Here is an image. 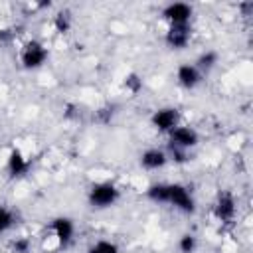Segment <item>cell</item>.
Returning a JSON list of instances; mask_svg holds the SVG:
<instances>
[{"instance_id": "6da1fadb", "label": "cell", "mask_w": 253, "mask_h": 253, "mask_svg": "<svg viewBox=\"0 0 253 253\" xmlns=\"http://www.w3.org/2000/svg\"><path fill=\"white\" fill-rule=\"evenodd\" d=\"M117 198H119V190L109 182L95 184L89 190V204L93 208H109L117 202Z\"/></svg>"}, {"instance_id": "7a4b0ae2", "label": "cell", "mask_w": 253, "mask_h": 253, "mask_svg": "<svg viewBox=\"0 0 253 253\" xmlns=\"http://www.w3.org/2000/svg\"><path fill=\"white\" fill-rule=\"evenodd\" d=\"M166 204H172L174 208L186 211V213H192L196 210L194 206V198L190 196V192L180 186V184H168V198H166Z\"/></svg>"}, {"instance_id": "3957f363", "label": "cell", "mask_w": 253, "mask_h": 253, "mask_svg": "<svg viewBox=\"0 0 253 253\" xmlns=\"http://www.w3.org/2000/svg\"><path fill=\"white\" fill-rule=\"evenodd\" d=\"M45 57H47V51H45V47L40 42H28L24 51H22V63L28 69L40 67L45 61Z\"/></svg>"}, {"instance_id": "277c9868", "label": "cell", "mask_w": 253, "mask_h": 253, "mask_svg": "<svg viewBox=\"0 0 253 253\" xmlns=\"http://www.w3.org/2000/svg\"><path fill=\"white\" fill-rule=\"evenodd\" d=\"M190 38H192V30L188 24H170V28L166 32V43L174 49L186 47Z\"/></svg>"}, {"instance_id": "5b68a950", "label": "cell", "mask_w": 253, "mask_h": 253, "mask_svg": "<svg viewBox=\"0 0 253 253\" xmlns=\"http://www.w3.org/2000/svg\"><path fill=\"white\" fill-rule=\"evenodd\" d=\"M198 144V134L190 126H176L170 130V146H176L180 150H186L190 146Z\"/></svg>"}, {"instance_id": "8992f818", "label": "cell", "mask_w": 253, "mask_h": 253, "mask_svg": "<svg viewBox=\"0 0 253 253\" xmlns=\"http://www.w3.org/2000/svg\"><path fill=\"white\" fill-rule=\"evenodd\" d=\"M213 211H215V217L219 221H231L233 215H235V200L229 192H221L215 200V206H213Z\"/></svg>"}, {"instance_id": "52a82bcc", "label": "cell", "mask_w": 253, "mask_h": 253, "mask_svg": "<svg viewBox=\"0 0 253 253\" xmlns=\"http://www.w3.org/2000/svg\"><path fill=\"white\" fill-rule=\"evenodd\" d=\"M162 14L170 24H188L192 16V8L184 2H174V4H168Z\"/></svg>"}, {"instance_id": "ba28073f", "label": "cell", "mask_w": 253, "mask_h": 253, "mask_svg": "<svg viewBox=\"0 0 253 253\" xmlns=\"http://www.w3.org/2000/svg\"><path fill=\"white\" fill-rule=\"evenodd\" d=\"M176 123H178V113H176V109H160V111H156V113L152 115V125H154L158 130H162V132L176 128Z\"/></svg>"}, {"instance_id": "9c48e42d", "label": "cell", "mask_w": 253, "mask_h": 253, "mask_svg": "<svg viewBox=\"0 0 253 253\" xmlns=\"http://www.w3.org/2000/svg\"><path fill=\"white\" fill-rule=\"evenodd\" d=\"M178 81L186 89H194L200 83V69L196 65H180L178 67Z\"/></svg>"}, {"instance_id": "30bf717a", "label": "cell", "mask_w": 253, "mask_h": 253, "mask_svg": "<svg viewBox=\"0 0 253 253\" xmlns=\"http://www.w3.org/2000/svg\"><path fill=\"white\" fill-rule=\"evenodd\" d=\"M53 233H55V237H57V241L59 243H69L71 241V237H73V231H75V227H73V221L71 219H67V217H57L55 221H53Z\"/></svg>"}, {"instance_id": "8fae6325", "label": "cell", "mask_w": 253, "mask_h": 253, "mask_svg": "<svg viewBox=\"0 0 253 253\" xmlns=\"http://www.w3.org/2000/svg\"><path fill=\"white\" fill-rule=\"evenodd\" d=\"M166 154L162 152V150H158V148H152V150H146L142 156H140V164L144 166V168H148V170H158V168H162L164 164H166Z\"/></svg>"}, {"instance_id": "7c38bea8", "label": "cell", "mask_w": 253, "mask_h": 253, "mask_svg": "<svg viewBox=\"0 0 253 253\" xmlns=\"http://www.w3.org/2000/svg\"><path fill=\"white\" fill-rule=\"evenodd\" d=\"M28 166L30 162L26 160V156L20 152V150H12L10 156H8V170L12 176H22L28 172Z\"/></svg>"}, {"instance_id": "4fadbf2b", "label": "cell", "mask_w": 253, "mask_h": 253, "mask_svg": "<svg viewBox=\"0 0 253 253\" xmlns=\"http://www.w3.org/2000/svg\"><path fill=\"white\" fill-rule=\"evenodd\" d=\"M146 196L152 200V202H160V204H166V198H168V184H154L146 190Z\"/></svg>"}, {"instance_id": "5bb4252c", "label": "cell", "mask_w": 253, "mask_h": 253, "mask_svg": "<svg viewBox=\"0 0 253 253\" xmlns=\"http://www.w3.org/2000/svg\"><path fill=\"white\" fill-rule=\"evenodd\" d=\"M53 26L61 34L69 32V28H71V16H69V12H57V16L53 18Z\"/></svg>"}, {"instance_id": "9a60e30c", "label": "cell", "mask_w": 253, "mask_h": 253, "mask_svg": "<svg viewBox=\"0 0 253 253\" xmlns=\"http://www.w3.org/2000/svg\"><path fill=\"white\" fill-rule=\"evenodd\" d=\"M217 63V53L215 51H206L198 57V69H211L213 65Z\"/></svg>"}, {"instance_id": "2e32d148", "label": "cell", "mask_w": 253, "mask_h": 253, "mask_svg": "<svg viewBox=\"0 0 253 253\" xmlns=\"http://www.w3.org/2000/svg\"><path fill=\"white\" fill-rule=\"evenodd\" d=\"M89 253H119V247L115 243H111V241H97L89 249Z\"/></svg>"}, {"instance_id": "e0dca14e", "label": "cell", "mask_w": 253, "mask_h": 253, "mask_svg": "<svg viewBox=\"0 0 253 253\" xmlns=\"http://www.w3.org/2000/svg\"><path fill=\"white\" fill-rule=\"evenodd\" d=\"M14 223V215L10 213V210H6L4 206H0V233L8 231Z\"/></svg>"}, {"instance_id": "ac0fdd59", "label": "cell", "mask_w": 253, "mask_h": 253, "mask_svg": "<svg viewBox=\"0 0 253 253\" xmlns=\"http://www.w3.org/2000/svg\"><path fill=\"white\" fill-rule=\"evenodd\" d=\"M178 247H180L182 253H194V249H196V237L190 235V233L188 235H182Z\"/></svg>"}, {"instance_id": "d6986e66", "label": "cell", "mask_w": 253, "mask_h": 253, "mask_svg": "<svg viewBox=\"0 0 253 253\" xmlns=\"http://www.w3.org/2000/svg\"><path fill=\"white\" fill-rule=\"evenodd\" d=\"M125 87L134 95V93H138L140 91V87H142V81L138 79V75H134V73H130V75H126L125 77Z\"/></svg>"}, {"instance_id": "ffe728a7", "label": "cell", "mask_w": 253, "mask_h": 253, "mask_svg": "<svg viewBox=\"0 0 253 253\" xmlns=\"http://www.w3.org/2000/svg\"><path fill=\"white\" fill-rule=\"evenodd\" d=\"M12 249H14V253H28L30 251V239H26V237L16 239L12 243Z\"/></svg>"}]
</instances>
